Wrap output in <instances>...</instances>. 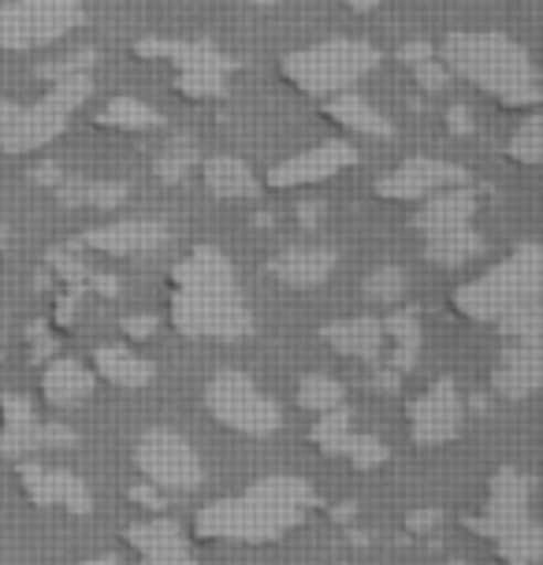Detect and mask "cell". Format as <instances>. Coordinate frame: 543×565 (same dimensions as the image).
Listing matches in <instances>:
<instances>
[{
    "mask_svg": "<svg viewBox=\"0 0 543 565\" xmlns=\"http://www.w3.org/2000/svg\"><path fill=\"white\" fill-rule=\"evenodd\" d=\"M201 179H205V190L220 201H243V198H257V175L246 160L238 157H213L201 168Z\"/></svg>",
    "mask_w": 543,
    "mask_h": 565,
    "instance_id": "4316f807",
    "label": "cell"
},
{
    "mask_svg": "<svg viewBox=\"0 0 543 565\" xmlns=\"http://www.w3.org/2000/svg\"><path fill=\"white\" fill-rule=\"evenodd\" d=\"M8 246V231H4V224H0V249Z\"/></svg>",
    "mask_w": 543,
    "mask_h": 565,
    "instance_id": "680465c9",
    "label": "cell"
},
{
    "mask_svg": "<svg viewBox=\"0 0 543 565\" xmlns=\"http://www.w3.org/2000/svg\"><path fill=\"white\" fill-rule=\"evenodd\" d=\"M168 238H172V231L160 224V220H116V224L89 227L75 246L113 254V257H138V254H157L160 246H168Z\"/></svg>",
    "mask_w": 543,
    "mask_h": 565,
    "instance_id": "9a60e30c",
    "label": "cell"
},
{
    "mask_svg": "<svg viewBox=\"0 0 543 565\" xmlns=\"http://www.w3.org/2000/svg\"><path fill=\"white\" fill-rule=\"evenodd\" d=\"M432 56H436V49H432V45L425 42V38H417V42H406V45H402L398 53H395L398 64H406V67L425 64V60H432Z\"/></svg>",
    "mask_w": 543,
    "mask_h": 565,
    "instance_id": "f6af8a7d",
    "label": "cell"
},
{
    "mask_svg": "<svg viewBox=\"0 0 543 565\" xmlns=\"http://www.w3.org/2000/svg\"><path fill=\"white\" fill-rule=\"evenodd\" d=\"M320 216H324V205H320V201H306V205H298V224L306 231H317Z\"/></svg>",
    "mask_w": 543,
    "mask_h": 565,
    "instance_id": "f5cc1de1",
    "label": "cell"
},
{
    "mask_svg": "<svg viewBox=\"0 0 543 565\" xmlns=\"http://www.w3.org/2000/svg\"><path fill=\"white\" fill-rule=\"evenodd\" d=\"M543 383V347L540 342H510L491 369V391L499 398H529Z\"/></svg>",
    "mask_w": 543,
    "mask_h": 565,
    "instance_id": "2e32d148",
    "label": "cell"
},
{
    "mask_svg": "<svg viewBox=\"0 0 543 565\" xmlns=\"http://www.w3.org/2000/svg\"><path fill=\"white\" fill-rule=\"evenodd\" d=\"M246 4H260V8H268V4H284V0H246Z\"/></svg>",
    "mask_w": 543,
    "mask_h": 565,
    "instance_id": "6f0895ef",
    "label": "cell"
},
{
    "mask_svg": "<svg viewBox=\"0 0 543 565\" xmlns=\"http://www.w3.org/2000/svg\"><path fill=\"white\" fill-rule=\"evenodd\" d=\"M26 335H30V342H34V347H30V361H34V365H42V361H49L56 353V342L45 331V324H30Z\"/></svg>",
    "mask_w": 543,
    "mask_h": 565,
    "instance_id": "7bdbcfd3",
    "label": "cell"
},
{
    "mask_svg": "<svg viewBox=\"0 0 543 565\" xmlns=\"http://www.w3.org/2000/svg\"><path fill=\"white\" fill-rule=\"evenodd\" d=\"M127 499L149 513L164 510V494H160V488H153V483H135V488H127Z\"/></svg>",
    "mask_w": 543,
    "mask_h": 565,
    "instance_id": "ee69618b",
    "label": "cell"
},
{
    "mask_svg": "<svg viewBox=\"0 0 543 565\" xmlns=\"http://www.w3.org/2000/svg\"><path fill=\"white\" fill-rule=\"evenodd\" d=\"M86 295L116 298V295H119V279H116V276H100V271H89V279H86Z\"/></svg>",
    "mask_w": 543,
    "mask_h": 565,
    "instance_id": "681fc988",
    "label": "cell"
},
{
    "mask_svg": "<svg viewBox=\"0 0 543 565\" xmlns=\"http://www.w3.org/2000/svg\"><path fill=\"white\" fill-rule=\"evenodd\" d=\"M466 428V398L455 380H436L409 406V436L417 447H444Z\"/></svg>",
    "mask_w": 543,
    "mask_h": 565,
    "instance_id": "8fae6325",
    "label": "cell"
},
{
    "mask_svg": "<svg viewBox=\"0 0 543 565\" xmlns=\"http://www.w3.org/2000/svg\"><path fill=\"white\" fill-rule=\"evenodd\" d=\"M97 64V53L94 49H83V53H72L64 60H49V64H38L34 75L42 83H60V78H72V75H89V67Z\"/></svg>",
    "mask_w": 543,
    "mask_h": 565,
    "instance_id": "74e56055",
    "label": "cell"
},
{
    "mask_svg": "<svg viewBox=\"0 0 543 565\" xmlns=\"http://www.w3.org/2000/svg\"><path fill=\"white\" fill-rule=\"evenodd\" d=\"M172 328L187 339L238 342L254 335V312H249L238 276L224 249L194 246L187 260L172 271Z\"/></svg>",
    "mask_w": 543,
    "mask_h": 565,
    "instance_id": "6da1fadb",
    "label": "cell"
},
{
    "mask_svg": "<svg viewBox=\"0 0 543 565\" xmlns=\"http://www.w3.org/2000/svg\"><path fill=\"white\" fill-rule=\"evenodd\" d=\"M198 164V149H194V141L190 138H172L164 146V153H160L153 160V175L160 179V183H168V186H175V183H183L187 179V171Z\"/></svg>",
    "mask_w": 543,
    "mask_h": 565,
    "instance_id": "d6a6232c",
    "label": "cell"
},
{
    "mask_svg": "<svg viewBox=\"0 0 543 565\" xmlns=\"http://www.w3.org/2000/svg\"><path fill=\"white\" fill-rule=\"evenodd\" d=\"M372 387H376L380 395H398V387H402V376H398L395 369L380 365L376 372H372Z\"/></svg>",
    "mask_w": 543,
    "mask_h": 565,
    "instance_id": "f907efd6",
    "label": "cell"
},
{
    "mask_svg": "<svg viewBox=\"0 0 543 565\" xmlns=\"http://www.w3.org/2000/svg\"><path fill=\"white\" fill-rule=\"evenodd\" d=\"M472 212H477V194L469 186H447L436 190V194L425 198V205L414 212V224L425 238H439V235H455V231H466L472 224Z\"/></svg>",
    "mask_w": 543,
    "mask_h": 565,
    "instance_id": "e0dca14e",
    "label": "cell"
},
{
    "mask_svg": "<svg viewBox=\"0 0 543 565\" xmlns=\"http://www.w3.org/2000/svg\"><path fill=\"white\" fill-rule=\"evenodd\" d=\"M26 179H30L34 186H53V190H56V183L64 179V168H60L56 160H42L38 168H30V175H26Z\"/></svg>",
    "mask_w": 543,
    "mask_h": 565,
    "instance_id": "7dc6e473",
    "label": "cell"
},
{
    "mask_svg": "<svg viewBox=\"0 0 543 565\" xmlns=\"http://www.w3.org/2000/svg\"><path fill=\"white\" fill-rule=\"evenodd\" d=\"M127 198H130V183H124V179L64 175L56 183V201L64 209H119Z\"/></svg>",
    "mask_w": 543,
    "mask_h": 565,
    "instance_id": "d4e9b609",
    "label": "cell"
},
{
    "mask_svg": "<svg viewBox=\"0 0 543 565\" xmlns=\"http://www.w3.org/2000/svg\"><path fill=\"white\" fill-rule=\"evenodd\" d=\"M89 358H94V372L100 380L116 383V387H127V391H142L157 376L153 361L127 347H97Z\"/></svg>",
    "mask_w": 543,
    "mask_h": 565,
    "instance_id": "cb8c5ba5",
    "label": "cell"
},
{
    "mask_svg": "<svg viewBox=\"0 0 543 565\" xmlns=\"http://www.w3.org/2000/svg\"><path fill=\"white\" fill-rule=\"evenodd\" d=\"M75 431L60 420H23V424H4L0 428V454L4 458H19L30 450H45V447H72Z\"/></svg>",
    "mask_w": 543,
    "mask_h": 565,
    "instance_id": "484cf974",
    "label": "cell"
},
{
    "mask_svg": "<svg viewBox=\"0 0 543 565\" xmlns=\"http://www.w3.org/2000/svg\"><path fill=\"white\" fill-rule=\"evenodd\" d=\"M358 164V149L347 138H328L317 141L313 149H301V153L287 157L284 164H276L268 171V186L272 190H295V186H313L324 179L339 175V171Z\"/></svg>",
    "mask_w": 543,
    "mask_h": 565,
    "instance_id": "7c38bea8",
    "label": "cell"
},
{
    "mask_svg": "<svg viewBox=\"0 0 543 565\" xmlns=\"http://www.w3.org/2000/svg\"><path fill=\"white\" fill-rule=\"evenodd\" d=\"M507 153L518 160V164H540L543 160V119L540 116H529L525 124L514 130V138H510Z\"/></svg>",
    "mask_w": 543,
    "mask_h": 565,
    "instance_id": "d590c367",
    "label": "cell"
},
{
    "mask_svg": "<svg viewBox=\"0 0 543 565\" xmlns=\"http://www.w3.org/2000/svg\"><path fill=\"white\" fill-rule=\"evenodd\" d=\"M543 290V246L536 238H525L514 246V254L502 257L499 265H491L485 276L461 282L450 295L458 317L472 320V324H499L502 317L540 306Z\"/></svg>",
    "mask_w": 543,
    "mask_h": 565,
    "instance_id": "5b68a950",
    "label": "cell"
},
{
    "mask_svg": "<svg viewBox=\"0 0 543 565\" xmlns=\"http://www.w3.org/2000/svg\"><path fill=\"white\" fill-rule=\"evenodd\" d=\"M414 71V83L425 89V94H444V89L450 86V71L444 67V60H425V64H417V67H409Z\"/></svg>",
    "mask_w": 543,
    "mask_h": 565,
    "instance_id": "ab89813d",
    "label": "cell"
},
{
    "mask_svg": "<svg viewBox=\"0 0 543 565\" xmlns=\"http://www.w3.org/2000/svg\"><path fill=\"white\" fill-rule=\"evenodd\" d=\"M384 335L395 342V347H391V358H387V369H395L398 376L414 372L417 369V358H420V324H417V312L414 309H395L384 320Z\"/></svg>",
    "mask_w": 543,
    "mask_h": 565,
    "instance_id": "83f0119b",
    "label": "cell"
},
{
    "mask_svg": "<svg viewBox=\"0 0 543 565\" xmlns=\"http://www.w3.org/2000/svg\"><path fill=\"white\" fill-rule=\"evenodd\" d=\"M485 254V238L472 227L455 231V235H439V238H425V260L436 268H461L469 260H477Z\"/></svg>",
    "mask_w": 543,
    "mask_h": 565,
    "instance_id": "f1b7e54d",
    "label": "cell"
},
{
    "mask_svg": "<svg viewBox=\"0 0 543 565\" xmlns=\"http://www.w3.org/2000/svg\"><path fill=\"white\" fill-rule=\"evenodd\" d=\"M94 97V75H72L49 83L45 97L34 105H15L0 94V153H30L56 141L67 130L72 119L86 100Z\"/></svg>",
    "mask_w": 543,
    "mask_h": 565,
    "instance_id": "8992f818",
    "label": "cell"
},
{
    "mask_svg": "<svg viewBox=\"0 0 543 565\" xmlns=\"http://www.w3.org/2000/svg\"><path fill=\"white\" fill-rule=\"evenodd\" d=\"M135 466L160 491H194L205 480V466H201L198 450L172 428L142 431L135 443Z\"/></svg>",
    "mask_w": 543,
    "mask_h": 565,
    "instance_id": "30bf717a",
    "label": "cell"
},
{
    "mask_svg": "<svg viewBox=\"0 0 543 565\" xmlns=\"http://www.w3.org/2000/svg\"><path fill=\"white\" fill-rule=\"evenodd\" d=\"M205 409L216 424H224L227 431L249 439H268L284 428V409L276 398H268L246 372L227 369L216 372L205 383Z\"/></svg>",
    "mask_w": 543,
    "mask_h": 565,
    "instance_id": "ba28073f",
    "label": "cell"
},
{
    "mask_svg": "<svg viewBox=\"0 0 543 565\" xmlns=\"http://www.w3.org/2000/svg\"><path fill=\"white\" fill-rule=\"evenodd\" d=\"M350 420H354V413H350L347 406H336V409L320 413V420L309 428L313 447H320V454H328V458H343L347 443H350V436H354Z\"/></svg>",
    "mask_w": 543,
    "mask_h": 565,
    "instance_id": "4dcf8cb0",
    "label": "cell"
},
{
    "mask_svg": "<svg viewBox=\"0 0 543 565\" xmlns=\"http://www.w3.org/2000/svg\"><path fill=\"white\" fill-rule=\"evenodd\" d=\"M350 8H354V12H372V8H376V0H350Z\"/></svg>",
    "mask_w": 543,
    "mask_h": 565,
    "instance_id": "9f6ffc18",
    "label": "cell"
},
{
    "mask_svg": "<svg viewBox=\"0 0 543 565\" xmlns=\"http://www.w3.org/2000/svg\"><path fill=\"white\" fill-rule=\"evenodd\" d=\"M361 295H365V301H372V306H395V301L406 295V271L398 265L372 268L365 282H361Z\"/></svg>",
    "mask_w": 543,
    "mask_h": 565,
    "instance_id": "e575fe53",
    "label": "cell"
},
{
    "mask_svg": "<svg viewBox=\"0 0 543 565\" xmlns=\"http://www.w3.org/2000/svg\"><path fill=\"white\" fill-rule=\"evenodd\" d=\"M78 301H83V290H72V287H67V295L56 301V324H72Z\"/></svg>",
    "mask_w": 543,
    "mask_h": 565,
    "instance_id": "816d5d0a",
    "label": "cell"
},
{
    "mask_svg": "<svg viewBox=\"0 0 543 565\" xmlns=\"http://www.w3.org/2000/svg\"><path fill=\"white\" fill-rule=\"evenodd\" d=\"M175 89L187 100H220L227 97V71L220 67H190L175 75Z\"/></svg>",
    "mask_w": 543,
    "mask_h": 565,
    "instance_id": "1f68e13d",
    "label": "cell"
},
{
    "mask_svg": "<svg viewBox=\"0 0 543 565\" xmlns=\"http://www.w3.org/2000/svg\"><path fill=\"white\" fill-rule=\"evenodd\" d=\"M19 483H23L26 499L34 507H60L67 513H78L86 518L94 510V499H89V488L83 483V477H75L72 469H53V466H19Z\"/></svg>",
    "mask_w": 543,
    "mask_h": 565,
    "instance_id": "5bb4252c",
    "label": "cell"
},
{
    "mask_svg": "<svg viewBox=\"0 0 543 565\" xmlns=\"http://www.w3.org/2000/svg\"><path fill=\"white\" fill-rule=\"evenodd\" d=\"M447 186H469V171L436 157H414L387 171L384 179H376V194L384 201H425Z\"/></svg>",
    "mask_w": 543,
    "mask_h": 565,
    "instance_id": "4fadbf2b",
    "label": "cell"
},
{
    "mask_svg": "<svg viewBox=\"0 0 543 565\" xmlns=\"http://www.w3.org/2000/svg\"><path fill=\"white\" fill-rule=\"evenodd\" d=\"M354 513H358L354 502H339V510H331V518H336V521H350Z\"/></svg>",
    "mask_w": 543,
    "mask_h": 565,
    "instance_id": "db71d44e",
    "label": "cell"
},
{
    "mask_svg": "<svg viewBox=\"0 0 543 565\" xmlns=\"http://www.w3.org/2000/svg\"><path fill=\"white\" fill-rule=\"evenodd\" d=\"M343 458L354 469H380L391 458V447L384 439H376V436H358V431H354L350 443H347V450H343Z\"/></svg>",
    "mask_w": 543,
    "mask_h": 565,
    "instance_id": "8d00e7d4",
    "label": "cell"
},
{
    "mask_svg": "<svg viewBox=\"0 0 543 565\" xmlns=\"http://www.w3.org/2000/svg\"><path fill=\"white\" fill-rule=\"evenodd\" d=\"M380 49L358 38H328L309 49H295L279 60V75L306 97H336L354 89L361 78L380 67Z\"/></svg>",
    "mask_w": 543,
    "mask_h": 565,
    "instance_id": "52a82bcc",
    "label": "cell"
},
{
    "mask_svg": "<svg viewBox=\"0 0 543 565\" xmlns=\"http://www.w3.org/2000/svg\"><path fill=\"white\" fill-rule=\"evenodd\" d=\"M94 387H97V376L75 358L49 361V369L42 376V398L53 409H75L78 402H86L94 395Z\"/></svg>",
    "mask_w": 543,
    "mask_h": 565,
    "instance_id": "7402d4cb",
    "label": "cell"
},
{
    "mask_svg": "<svg viewBox=\"0 0 543 565\" xmlns=\"http://www.w3.org/2000/svg\"><path fill=\"white\" fill-rule=\"evenodd\" d=\"M439 524H444V510H436V507L414 510V513L406 518V529L414 532V536H428V532H436Z\"/></svg>",
    "mask_w": 543,
    "mask_h": 565,
    "instance_id": "b9f144b4",
    "label": "cell"
},
{
    "mask_svg": "<svg viewBox=\"0 0 543 565\" xmlns=\"http://www.w3.org/2000/svg\"><path fill=\"white\" fill-rule=\"evenodd\" d=\"M78 565H119V558H116V554H100V558H86Z\"/></svg>",
    "mask_w": 543,
    "mask_h": 565,
    "instance_id": "11a10c76",
    "label": "cell"
},
{
    "mask_svg": "<svg viewBox=\"0 0 543 565\" xmlns=\"http://www.w3.org/2000/svg\"><path fill=\"white\" fill-rule=\"evenodd\" d=\"M343 395H347L343 383L331 380V376H320V372H313V376H306L298 383V406L309 413H328V409L343 406Z\"/></svg>",
    "mask_w": 543,
    "mask_h": 565,
    "instance_id": "836d02e7",
    "label": "cell"
},
{
    "mask_svg": "<svg viewBox=\"0 0 543 565\" xmlns=\"http://www.w3.org/2000/svg\"><path fill=\"white\" fill-rule=\"evenodd\" d=\"M536 480L514 466L496 469L488 483V502L477 518H466V529L485 536L507 565H536L543 558V529L532 518Z\"/></svg>",
    "mask_w": 543,
    "mask_h": 565,
    "instance_id": "277c9868",
    "label": "cell"
},
{
    "mask_svg": "<svg viewBox=\"0 0 543 565\" xmlns=\"http://www.w3.org/2000/svg\"><path fill=\"white\" fill-rule=\"evenodd\" d=\"M119 328H124L127 339H149L157 331V317H149V312L146 317H124L119 320Z\"/></svg>",
    "mask_w": 543,
    "mask_h": 565,
    "instance_id": "c3c4849f",
    "label": "cell"
},
{
    "mask_svg": "<svg viewBox=\"0 0 543 565\" xmlns=\"http://www.w3.org/2000/svg\"><path fill=\"white\" fill-rule=\"evenodd\" d=\"M49 265H53V271L67 282V287H72V290H83V295H86L89 265H86V260H78V257H75V246H60V249H53V254H49Z\"/></svg>",
    "mask_w": 543,
    "mask_h": 565,
    "instance_id": "f35d334b",
    "label": "cell"
},
{
    "mask_svg": "<svg viewBox=\"0 0 543 565\" xmlns=\"http://www.w3.org/2000/svg\"><path fill=\"white\" fill-rule=\"evenodd\" d=\"M100 127L108 130H130V135H142V130H160L164 127V116L157 108L142 105L138 97H113L97 116Z\"/></svg>",
    "mask_w": 543,
    "mask_h": 565,
    "instance_id": "f546056e",
    "label": "cell"
},
{
    "mask_svg": "<svg viewBox=\"0 0 543 565\" xmlns=\"http://www.w3.org/2000/svg\"><path fill=\"white\" fill-rule=\"evenodd\" d=\"M135 56L138 60H168L175 64V71H190V67H220V71H238L243 60L220 53L213 42L198 38V42H183V38H142L135 42Z\"/></svg>",
    "mask_w": 543,
    "mask_h": 565,
    "instance_id": "ac0fdd59",
    "label": "cell"
},
{
    "mask_svg": "<svg viewBox=\"0 0 543 565\" xmlns=\"http://www.w3.org/2000/svg\"><path fill=\"white\" fill-rule=\"evenodd\" d=\"M439 60L450 75L466 78L507 108L540 105V71L529 49L499 30H450L439 45Z\"/></svg>",
    "mask_w": 543,
    "mask_h": 565,
    "instance_id": "3957f363",
    "label": "cell"
},
{
    "mask_svg": "<svg viewBox=\"0 0 543 565\" xmlns=\"http://www.w3.org/2000/svg\"><path fill=\"white\" fill-rule=\"evenodd\" d=\"M127 543L142 554V565H198L187 547V536L175 521L153 518L142 524H130Z\"/></svg>",
    "mask_w": 543,
    "mask_h": 565,
    "instance_id": "ffe728a7",
    "label": "cell"
},
{
    "mask_svg": "<svg viewBox=\"0 0 543 565\" xmlns=\"http://www.w3.org/2000/svg\"><path fill=\"white\" fill-rule=\"evenodd\" d=\"M320 339L328 342L336 353L354 361H365V365H380L384 358V320L380 317H347V320H331V324L320 328Z\"/></svg>",
    "mask_w": 543,
    "mask_h": 565,
    "instance_id": "44dd1931",
    "label": "cell"
},
{
    "mask_svg": "<svg viewBox=\"0 0 543 565\" xmlns=\"http://www.w3.org/2000/svg\"><path fill=\"white\" fill-rule=\"evenodd\" d=\"M339 254L328 246H287L284 254H276L268 260V271L276 282L295 290H313L320 282H328V276L336 271Z\"/></svg>",
    "mask_w": 543,
    "mask_h": 565,
    "instance_id": "d6986e66",
    "label": "cell"
},
{
    "mask_svg": "<svg viewBox=\"0 0 543 565\" xmlns=\"http://www.w3.org/2000/svg\"><path fill=\"white\" fill-rule=\"evenodd\" d=\"M83 0H8L0 4V49L26 53L60 42L83 23Z\"/></svg>",
    "mask_w": 543,
    "mask_h": 565,
    "instance_id": "9c48e42d",
    "label": "cell"
},
{
    "mask_svg": "<svg viewBox=\"0 0 543 565\" xmlns=\"http://www.w3.org/2000/svg\"><path fill=\"white\" fill-rule=\"evenodd\" d=\"M317 507V491L301 477L272 472L249 483L246 491L216 499L194 513V532L201 540L224 543H276L295 532L309 510Z\"/></svg>",
    "mask_w": 543,
    "mask_h": 565,
    "instance_id": "7a4b0ae2",
    "label": "cell"
},
{
    "mask_svg": "<svg viewBox=\"0 0 543 565\" xmlns=\"http://www.w3.org/2000/svg\"><path fill=\"white\" fill-rule=\"evenodd\" d=\"M0 420L4 424L34 420V406H30V398H23V395H4L0 398Z\"/></svg>",
    "mask_w": 543,
    "mask_h": 565,
    "instance_id": "60d3db41",
    "label": "cell"
},
{
    "mask_svg": "<svg viewBox=\"0 0 543 565\" xmlns=\"http://www.w3.org/2000/svg\"><path fill=\"white\" fill-rule=\"evenodd\" d=\"M447 130L455 138H469L472 135V113L466 105H450L447 108Z\"/></svg>",
    "mask_w": 543,
    "mask_h": 565,
    "instance_id": "bcb514c9",
    "label": "cell"
},
{
    "mask_svg": "<svg viewBox=\"0 0 543 565\" xmlns=\"http://www.w3.org/2000/svg\"><path fill=\"white\" fill-rule=\"evenodd\" d=\"M324 116L331 119L336 127L350 130V135H365V138H395V124L372 108L365 97L354 94V89H343V94L328 97L324 100Z\"/></svg>",
    "mask_w": 543,
    "mask_h": 565,
    "instance_id": "603a6c76",
    "label": "cell"
}]
</instances>
